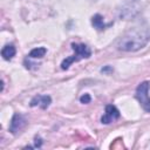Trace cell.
Returning a JSON list of instances; mask_svg holds the SVG:
<instances>
[{"instance_id":"11","label":"cell","mask_w":150,"mask_h":150,"mask_svg":"<svg viewBox=\"0 0 150 150\" xmlns=\"http://www.w3.org/2000/svg\"><path fill=\"white\" fill-rule=\"evenodd\" d=\"M34 142H35V145H34L35 148H40V146L42 145V139H41V138L35 137V141H34Z\"/></svg>"},{"instance_id":"10","label":"cell","mask_w":150,"mask_h":150,"mask_svg":"<svg viewBox=\"0 0 150 150\" xmlns=\"http://www.w3.org/2000/svg\"><path fill=\"white\" fill-rule=\"evenodd\" d=\"M90 101H91V97H90L89 94H83L80 97V102L83 103V104H88V103H90Z\"/></svg>"},{"instance_id":"8","label":"cell","mask_w":150,"mask_h":150,"mask_svg":"<svg viewBox=\"0 0 150 150\" xmlns=\"http://www.w3.org/2000/svg\"><path fill=\"white\" fill-rule=\"evenodd\" d=\"M91 23L95 28H97L98 30H102L105 28V25L103 22V18L100 15V14H95L93 18H91Z\"/></svg>"},{"instance_id":"9","label":"cell","mask_w":150,"mask_h":150,"mask_svg":"<svg viewBox=\"0 0 150 150\" xmlns=\"http://www.w3.org/2000/svg\"><path fill=\"white\" fill-rule=\"evenodd\" d=\"M46 53H47V49L45 47H38V48H34L29 52V57L40 59V57H43Z\"/></svg>"},{"instance_id":"6","label":"cell","mask_w":150,"mask_h":150,"mask_svg":"<svg viewBox=\"0 0 150 150\" xmlns=\"http://www.w3.org/2000/svg\"><path fill=\"white\" fill-rule=\"evenodd\" d=\"M50 102H52L50 96H48V95H36V96H34L32 98V101H30L29 104H30V107L40 105L42 109H47L49 107Z\"/></svg>"},{"instance_id":"12","label":"cell","mask_w":150,"mask_h":150,"mask_svg":"<svg viewBox=\"0 0 150 150\" xmlns=\"http://www.w3.org/2000/svg\"><path fill=\"white\" fill-rule=\"evenodd\" d=\"M108 70H110V71H112V69H111L110 67H105V68H102V71H108Z\"/></svg>"},{"instance_id":"7","label":"cell","mask_w":150,"mask_h":150,"mask_svg":"<svg viewBox=\"0 0 150 150\" xmlns=\"http://www.w3.org/2000/svg\"><path fill=\"white\" fill-rule=\"evenodd\" d=\"M15 47L13 45H6L2 49H1V56L5 59V60H12L13 56L15 55Z\"/></svg>"},{"instance_id":"3","label":"cell","mask_w":150,"mask_h":150,"mask_svg":"<svg viewBox=\"0 0 150 150\" xmlns=\"http://www.w3.org/2000/svg\"><path fill=\"white\" fill-rule=\"evenodd\" d=\"M149 88H150L149 82L144 81V82H142V83L138 84V87L136 89V95H135L136 98L138 100V102L141 103L142 108L145 111H148V112H150V97L148 95Z\"/></svg>"},{"instance_id":"1","label":"cell","mask_w":150,"mask_h":150,"mask_svg":"<svg viewBox=\"0 0 150 150\" xmlns=\"http://www.w3.org/2000/svg\"><path fill=\"white\" fill-rule=\"evenodd\" d=\"M149 39L150 35L146 29H132L120 39L117 47L120 50L135 52L143 48Z\"/></svg>"},{"instance_id":"2","label":"cell","mask_w":150,"mask_h":150,"mask_svg":"<svg viewBox=\"0 0 150 150\" xmlns=\"http://www.w3.org/2000/svg\"><path fill=\"white\" fill-rule=\"evenodd\" d=\"M71 48H73V50L75 52V54L71 55V56H69V57H67V59H64V60L62 61V63H61V68H62V69H68L71 63L77 62V61H80V60H82V59H88V57H90V55H91L90 49H89L86 45L71 43Z\"/></svg>"},{"instance_id":"4","label":"cell","mask_w":150,"mask_h":150,"mask_svg":"<svg viewBox=\"0 0 150 150\" xmlns=\"http://www.w3.org/2000/svg\"><path fill=\"white\" fill-rule=\"evenodd\" d=\"M120 117V111L118 109L112 105V104H107L105 105V114L101 117V122L103 124H109L111 123L112 121L117 120Z\"/></svg>"},{"instance_id":"5","label":"cell","mask_w":150,"mask_h":150,"mask_svg":"<svg viewBox=\"0 0 150 150\" xmlns=\"http://www.w3.org/2000/svg\"><path fill=\"white\" fill-rule=\"evenodd\" d=\"M25 125H26V120H25V117H23L22 115L18 114V112H15V114L13 115L12 120H11L9 131H11L13 135H15V134H18L20 130H22V129L25 128Z\"/></svg>"}]
</instances>
